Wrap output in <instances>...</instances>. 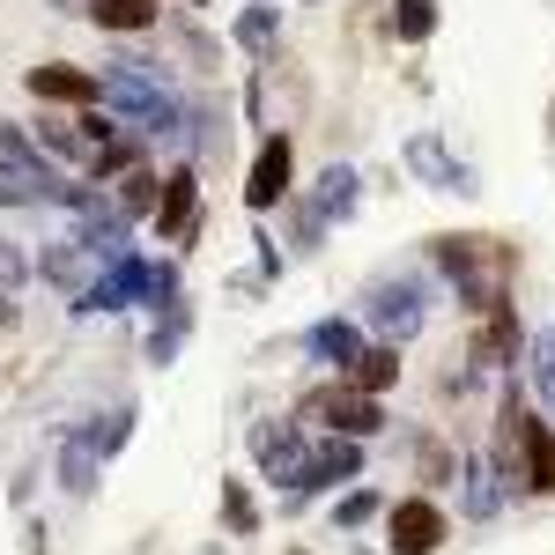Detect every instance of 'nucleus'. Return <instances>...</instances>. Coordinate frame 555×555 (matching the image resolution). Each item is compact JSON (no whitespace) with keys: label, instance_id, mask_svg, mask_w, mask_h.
I'll return each mask as SVG.
<instances>
[{"label":"nucleus","instance_id":"nucleus-37","mask_svg":"<svg viewBox=\"0 0 555 555\" xmlns=\"http://www.w3.org/2000/svg\"><path fill=\"white\" fill-rule=\"evenodd\" d=\"M193 8H208V0H193Z\"/></svg>","mask_w":555,"mask_h":555},{"label":"nucleus","instance_id":"nucleus-12","mask_svg":"<svg viewBox=\"0 0 555 555\" xmlns=\"http://www.w3.org/2000/svg\"><path fill=\"white\" fill-rule=\"evenodd\" d=\"M304 423H253V467L267 474V481H297V467H304Z\"/></svg>","mask_w":555,"mask_h":555},{"label":"nucleus","instance_id":"nucleus-26","mask_svg":"<svg viewBox=\"0 0 555 555\" xmlns=\"http://www.w3.org/2000/svg\"><path fill=\"white\" fill-rule=\"evenodd\" d=\"M274 38H282V8L259 0V8L237 15V44H245V52H274Z\"/></svg>","mask_w":555,"mask_h":555},{"label":"nucleus","instance_id":"nucleus-2","mask_svg":"<svg viewBox=\"0 0 555 555\" xmlns=\"http://www.w3.org/2000/svg\"><path fill=\"white\" fill-rule=\"evenodd\" d=\"M429 259L452 274V289L467 297V311H489V304L512 297V274H518V245L512 237H481V230L429 237Z\"/></svg>","mask_w":555,"mask_h":555},{"label":"nucleus","instance_id":"nucleus-36","mask_svg":"<svg viewBox=\"0 0 555 555\" xmlns=\"http://www.w3.org/2000/svg\"><path fill=\"white\" fill-rule=\"evenodd\" d=\"M52 8H67V15H75V8H82V15H89V0H52Z\"/></svg>","mask_w":555,"mask_h":555},{"label":"nucleus","instance_id":"nucleus-11","mask_svg":"<svg viewBox=\"0 0 555 555\" xmlns=\"http://www.w3.org/2000/svg\"><path fill=\"white\" fill-rule=\"evenodd\" d=\"M289 178H297V156H289V133H267L253 156V178H245V208L267 215L289 201Z\"/></svg>","mask_w":555,"mask_h":555},{"label":"nucleus","instance_id":"nucleus-3","mask_svg":"<svg viewBox=\"0 0 555 555\" xmlns=\"http://www.w3.org/2000/svg\"><path fill=\"white\" fill-rule=\"evenodd\" d=\"M489 467H496V481H526V489L555 496V423L518 400V385L496 408V460Z\"/></svg>","mask_w":555,"mask_h":555},{"label":"nucleus","instance_id":"nucleus-34","mask_svg":"<svg viewBox=\"0 0 555 555\" xmlns=\"http://www.w3.org/2000/svg\"><path fill=\"white\" fill-rule=\"evenodd\" d=\"M23 274H30V259H23L15 245H8V237H0V289H15Z\"/></svg>","mask_w":555,"mask_h":555},{"label":"nucleus","instance_id":"nucleus-6","mask_svg":"<svg viewBox=\"0 0 555 555\" xmlns=\"http://www.w3.org/2000/svg\"><path fill=\"white\" fill-rule=\"evenodd\" d=\"M297 423H319L326 437H348V444H371V437L385 429V408L363 400V392H348V385L334 378V385H319V392H304Z\"/></svg>","mask_w":555,"mask_h":555},{"label":"nucleus","instance_id":"nucleus-18","mask_svg":"<svg viewBox=\"0 0 555 555\" xmlns=\"http://www.w3.org/2000/svg\"><path fill=\"white\" fill-rule=\"evenodd\" d=\"M304 348H311L319 363H334V378H341L348 363L363 356V326H356V319H319V326L304 334Z\"/></svg>","mask_w":555,"mask_h":555},{"label":"nucleus","instance_id":"nucleus-20","mask_svg":"<svg viewBox=\"0 0 555 555\" xmlns=\"http://www.w3.org/2000/svg\"><path fill=\"white\" fill-rule=\"evenodd\" d=\"M356 185H363V178L348 171V164H326V171H319V193H311V215H319V222H348V215H356Z\"/></svg>","mask_w":555,"mask_h":555},{"label":"nucleus","instance_id":"nucleus-33","mask_svg":"<svg viewBox=\"0 0 555 555\" xmlns=\"http://www.w3.org/2000/svg\"><path fill=\"white\" fill-rule=\"evenodd\" d=\"M222 526H230V533H253V526H259L253 496H245V481H222Z\"/></svg>","mask_w":555,"mask_h":555},{"label":"nucleus","instance_id":"nucleus-30","mask_svg":"<svg viewBox=\"0 0 555 555\" xmlns=\"http://www.w3.org/2000/svg\"><path fill=\"white\" fill-rule=\"evenodd\" d=\"M185 326H193V311L178 304V311H164V326L149 334V363H171L178 348H185Z\"/></svg>","mask_w":555,"mask_h":555},{"label":"nucleus","instance_id":"nucleus-15","mask_svg":"<svg viewBox=\"0 0 555 555\" xmlns=\"http://www.w3.org/2000/svg\"><path fill=\"white\" fill-rule=\"evenodd\" d=\"M133 297H149V259L141 253L119 259V267H104L82 297H75V311H119V304H133Z\"/></svg>","mask_w":555,"mask_h":555},{"label":"nucleus","instance_id":"nucleus-14","mask_svg":"<svg viewBox=\"0 0 555 555\" xmlns=\"http://www.w3.org/2000/svg\"><path fill=\"white\" fill-rule=\"evenodd\" d=\"M408 171L423 178L429 193H474V171L444 149V133H415L408 141Z\"/></svg>","mask_w":555,"mask_h":555},{"label":"nucleus","instance_id":"nucleus-23","mask_svg":"<svg viewBox=\"0 0 555 555\" xmlns=\"http://www.w3.org/2000/svg\"><path fill=\"white\" fill-rule=\"evenodd\" d=\"M526 378H533V392H541V408H548V423H555V326H541L526 341Z\"/></svg>","mask_w":555,"mask_h":555},{"label":"nucleus","instance_id":"nucleus-28","mask_svg":"<svg viewBox=\"0 0 555 555\" xmlns=\"http://www.w3.org/2000/svg\"><path fill=\"white\" fill-rule=\"evenodd\" d=\"M437 30V0H392V38L400 44H423Z\"/></svg>","mask_w":555,"mask_h":555},{"label":"nucleus","instance_id":"nucleus-9","mask_svg":"<svg viewBox=\"0 0 555 555\" xmlns=\"http://www.w3.org/2000/svg\"><path fill=\"white\" fill-rule=\"evenodd\" d=\"M341 481H363V444L326 437V444H311V452H304V467H297V481H289V496H319V489H341Z\"/></svg>","mask_w":555,"mask_h":555},{"label":"nucleus","instance_id":"nucleus-4","mask_svg":"<svg viewBox=\"0 0 555 555\" xmlns=\"http://www.w3.org/2000/svg\"><path fill=\"white\" fill-rule=\"evenodd\" d=\"M67 193L75 185L38 156V141L0 119V201H15V208H67Z\"/></svg>","mask_w":555,"mask_h":555},{"label":"nucleus","instance_id":"nucleus-5","mask_svg":"<svg viewBox=\"0 0 555 555\" xmlns=\"http://www.w3.org/2000/svg\"><path fill=\"white\" fill-rule=\"evenodd\" d=\"M363 326L378 334V348L415 341V334L429 326V289L415 282V274H385V282H371V289H363Z\"/></svg>","mask_w":555,"mask_h":555},{"label":"nucleus","instance_id":"nucleus-13","mask_svg":"<svg viewBox=\"0 0 555 555\" xmlns=\"http://www.w3.org/2000/svg\"><path fill=\"white\" fill-rule=\"evenodd\" d=\"M23 89L38 96V104H60V112H89L96 104V75L89 67H67V60H44L23 75Z\"/></svg>","mask_w":555,"mask_h":555},{"label":"nucleus","instance_id":"nucleus-10","mask_svg":"<svg viewBox=\"0 0 555 555\" xmlns=\"http://www.w3.org/2000/svg\"><path fill=\"white\" fill-rule=\"evenodd\" d=\"M156 245H185L193 237V222H201V178H193V164H178V171H164V193H156Z\"/></svg>","mask_w":555,"mask_h":555},{"label":"nucleus","instance_id":"nucleus-21","mask_svg":"<svg viewBox=\"0 0 555 555\" xmlns=\"http://www.w3.org/2000/svg\"><path fill=\"white\" fill-rule=\"evenodd\" d=\"M460 504H467V518H496V504H504V481H496V467H489L481 452H467V489H460Z\"/></svg>","mask_w":555,"mask_h":555},{"label":"nucleus","instance_id":"nucleus-29","mask_svg":"<svg viewBox=\"0 0 555 555\" xmlns=\"http://www.w3.org/2000/svg\"><path fill=\"white\" fill-rule=\"evenodd\" d=\"M38 141H44V164H52V156H75V164H89L82 127H75V119H38Z\"/></svg>","mask_w":555,"mask_h":555},{"label":"nucleus","instance_id":"nucleus-25","mask_svg":"<svg viewBox=\"0 0 555 555\" xmlns=\"http://www.w3.org/2000/svg\"><path fill=\"white\" fill-rule=\"evenodd\" d=\"M96 467H104V460L89 452L82 437H67V444H60V489H67V496H89V489H96Z\"/></svg>","mask_w":555,"mask_h":555},{"label":"nucleus","instance_id":"nucleus-31","mask_svg":"<svg viewBox=\"0 0 555 555\" xmlns=\"http://www.w3.org/2000/svg\"><path fill=\"white\" fill-rule=\"evenodd\" d=\"M378 512H385V504H378V489H348L341 504H334V526H341V533H356V526H371Z\"/></svg>","mask_w":555,"mask_h":555},{"label":"nucleus","instance_id":"nucleus-16","mask_svg":"<svg viewBox=\"0 0 555 555\" xmlns=\"http://www.w3.org/2000/svg\"><path fill=\"white\" fill-rule=\"evenodd\" d=\"M348 392H363V400H385L392 385H400V348H378V341H363V356L341 371Z\"/></svg>","mask_w":555,"mask_h":555},{"label":"nucleus","instance_id":"nucleus-32","mask_svg":"<svg viewBox=\"0 0 555 555\" xmlns=\"http://www.w3.org/2000/svg\"><path fill=\"white\" fill-rule=\"evenodd\" d=\"M415 474H423L429 489L452 481V452H444V437H423V444H415Z\"/></svg>","mask_w":555,"mask_h":555},{"label":"nucleus","instance_id":"nucleus-8","mask_svg":"<svg viewBox=\"0 0 555 555\" xmlns=\"http://www.w3.org/2000/svg\"><path fill=\"white\" fill-rule=\"evenodd\" d=\"M518 341H526V326H518L512 297H504V304H489V311H474L467 363H474V371H504V363H518Z\"/></svg>","mask_w":555,"mask_h":555},{"label":"nucleus","instance_id":"nucleus-27","mask_svg":"<svg viewBox=\"0 0 555 555\" xmlns=\"http://www.w3.org/2000/svg\"><path fill=\"white\" fill-rule=\"evenodd\" d=\"M75 437H82V444H89V452H96V460H112V452H119V444H127V437H133V408H112L104 423L75 429Z\"/></svg>","mask_w":555,"mask_h":555},{"label":"nucleus","instance_id":"nucleus-24","mask_svg":"<svg viewBox=\"0 0 555 555\" xmlns=\"http://www.w3.org/2000/svg\"><path fill=\"white\" fill-rule=\"evenodd\" d=\"M156 193H164V178L149 171V164H133V171L119 178V193H112V208L127 215V222L133 215H156Z\"/></svg>","mask_w":555,"mask_h":555},{"label":"nucleus","instance_id":"nucleus-22","mask_svg":"<svg viewBox=\"0 0 555 555\" xmlns=\"http://www.w3.org/2000/svg\"><path fill=\"white\" fill-rule=\"evenodd\" d=\"M89 15H96V30H119V38L156 30V0H89Z\"/></svg>","mask_w":555,"mask_h":555},{"label":"nucleus","instance_id":"nucleus-35","mask_svg":"<svg viewBox=\"0 0 555 555\" xmlns=\"http://www.w3.org/2000/svg\"><path fill=\"white\" fill-rule=\"evenodd\" d=\"M15 319H23V311H15V297L0 289V326H15Z\"/></svg>","mask_w":555,"mask_h":555},{"label":"nucleus","instance_id":"nucleus-1","mask_svg":"<svg viewBox=\"0 0 555 555\" xmlns=\"http://www.w3.org/2000/svg\"><path fill=\"white\" fill-rule=\"evenodd\" d=\"M96 104H112L119 127H133L141 141H178V127H185V104L171 96V82L149 60H112L96 75Z\"/></svg>","mask_w":555,"mask_h":555},{"label":"nucleus","instance_id":"nucleus-17","mask_svg":"<svg viewBox=\"0 0 555 555\" xmlns=\"http://www.w3.org/2000/svg\"><path fill=\"white\" fill-rule=\"evenodd\" d=\"M141 156H149V141H141L133 127H119V119H112V127H104V141L89 149V171H96V185H104V178H127Z\"/></svg>","mask_w":555,"mask_h":555},{"label":"nucleus","instance_id":"nucleus-19","mask_svg":"<svg viewBox=\"0 0 555 555\" xmlns=\"http://www.w3.org/2000/svg\"><path fill=\"white\" fill-rule=\"evenodd\" d=\"M38 274H44V282H60L67 297H82L89 282H96V259H89L82 245L67 237V245H52V253H38Z\"/></svg>","mask_w":555,"mask_h":555},{"label":"nucleus","instance_id":"nucleus-7","mask_svg":"<svg viewBox=\"0 0 555 555\" xmlns=\"http://www.w3.org/2000/svg\"><path fill=\"white\" fill-rule=\"evenodd\" d=\"M444 512H437V496H400L392 512H385V548L392 555H437L444 548Z\"/></svg>","mask_w":555,"mask_h":555}]
</instances>
